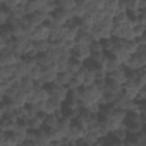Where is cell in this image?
<instances>
[{
	"instance_id": "6da1fadb",
	"label": "cell",
	"mask_w": 146,
	"mask_h": 146,
	"mask_svg": "<svg viewBox=\"0 0 146 146\" xmlns=\"http://www.w3.org/2000/svg\"><path fill=\"white\" fill-rule=\"evenodd\" d=\"M122 86H129V88H134V90L144 88L146 86V70L144 69L127 70V79Z\"/></svg>"
},
{
	"instance_id": "7a4b0ae2",
	"label": "cell",
	"mask_w": 146,
	"mask_h": 146,
	"mask_svg": "<svg viewBox=\"0 0 146 146\" xmlns=\"http://www.w3.org/2000/svg\"><path fill=\"white\" fill-rule=\"evenodd\" d=\"M124 129L129 134H136L139 131H144V117L132 113V112H127V117L124 120Z\"/></svg>"
},
{
	"instance_id": "3957f363",
	"label": "cell",
	"mask_w": 146,
	"mask_h": 146,
	"mask_svg": "<svg viewBox=\"0 0 146 146\" xmlns=\"http://www.w3.org/2000/svg\"><path fill=\"white\" fill-rule=\"evenodd\" d=\"M124 67L127 70H137V69H144L146 67V52H134L125 62Z\"/></svg>"
},
{
	"instance_id": "277c9868",
	"label": "cell",
	"mask_w": 146,
	"mask_h": 146,
	"mask_svg": "<svg viewBox=\"0 0 146 146\" xmlns=\"http://www.w3.org/2000/svg\"><path fill=\"white\" fill-rule=\"evenodd\" d=\"M48 93H50V98H53V100L64 103V102L67 100V96H69V88L52 83V84H48Z\"/></svg>"
},
{
	"instance_id": "5b68a950",
	"label": "cell",
	"mask_w": 146,
	"mask_h": 146,
	"mask_svg": "<svg viewBox=\"0 0 146 146\" xmlns=\"http://www.w3.org/2000/svg\"><path fill=\"white\" fill-rule=\"evenodd\" d=\"M62 107H64V103H60V102H57V100H53V98H48V100H45V102H40V108H41V112L43 113H57V115H62Z\"/></svg>"
},
{
	"instance_id": "8992f818",
	"label": "cell",
	"mask_w": 146,
	"mask_h": 146,
	"mask_svg": "<svg viewBox=\"0 0 146 146\" xmlns=\"http://www.w3.org/2000/svg\"><path fill=\"white\" fill-rule=\"evenodd\" d=\"M113 105H115L117 108H120V110H125V112H134V108H136L137 102H136V100H132V98H129V96H125L124 93H120V95H117V98H115Z\"/></svg>"
},
{
	"instance_id": "52a82bcc",
	"label": "cell",
	"mask_w": 146,
	"mask_h": 146,
	"mask_svg": "<svg viewBox=\"0 0 146 146\" xmlns=\"http://www.w3.org/2000/svg\"><path fill=\"white\" fill-rule=\"evenodd\" d=\"M86 132L93 134V136H95V137H98V139H105V137H107V134H108L107 127L102 124V120H100V119H96L95 122H91V124L86 127Z\"/></svg>"
},
{
	"instance_id": "ba28073f",
	"label": "cell",
	"mask_w": 146,
	"mask_h": 146,
	"mask_svg": "<svg viewBox=\"0 0 146 146\" xmlns=\"http://www.w3.org/2000/svg\"><path fill=\"white\" fill-rule=\"evenodd\" d=\"M58 74V70L55 69V65H46V67H41V76H40V83H43L45 86L52 84L55 81Z\"/></svg>"
},
{
	"instance_id": "9c48e42d",
	"label": "cell",
	"mask_w": 146,
	"mask_h": 146,
	"mask_svg": "<svg viewBox=\"0 0 146 146\" xmlns=\"http://www.w3.org/2000/svg\"><path fill=\"white\" fill-rule=\"evenodd\" d=\"M76 74L79 76V79H81L83 86H90V84H93V83H95V79H96L95 70H93V69H90V67H88V65H84V64H83V67L79 69V72H76Z\"/></svg>"
},
{
	"instance_id": "30bf717a",
	"label": "cell",
	"mask_w": 146,
	"mask_h": 146,
	"mask_svg": "<svg viewBox=\"0 0 146 146\" xmlns=\"http://www.w3.org/2000/svg\"><path fill=\"white\" fill-rule=\"evenodd\" d=\"M23 57L17 55L12 50H2L0 52V65H16Z\"/></svg>"
},
{
	"instance_id": "8fae6325",
	"label": "cell",
	"mask_w": 146,
	"mask_h": 146,
	"mask_svg": "<svg viewBox=\"0 0 146 146\" xmlns=\"http://www.w3.org/2000/svg\"><path fill=\"white\" fill-rule=\"evenodd\" d=\"M112 36L120 38V40H134V33L131 26H113L112 28Z\"/></svg>"
},
{
	"instance_id": "7c38bea8",
	"label": "cell",
	"mask_w": 146,
	"mask_h": 146,
	"mask_svg": "<svg viewBox=\"0 0 146 146\" xmlns=\"http://www.w3.org/2000/svg\"><path fill=\"white\" fill-rule=\"evenodd\" d=\"M107 79H108V81H115V83H119V84H124L125 79H127V69H125L124 65H120L119 69H115V70H112V72H107Z\"/></svg>"
},
{
	"instance_id": "4fadbf2b",
	"label": "cell",
	"mask_w": 146,
	"mask_h": 146,
	"mask_svg": "<svg viewBox=\"0 0 146 146\" xmlns=\"http://www.w3.org/2000/svg\"><path fill=\"white\" fill-rule=\"evenodd\" d=\"M124 144H127V146H144L146 144V132L139 131L136 134H127Z\"/></svg>"
},
{
	"instance_id": "5bb4252c",
	"label": "cell",
	"mask_w": 146,
	"mask_h": 146,
	"mask_svg": "<svg viewBox=\"0 0 146 146\" xmlns=\"http://www.w3.org/2000/svg\"><path fill=\"white\" fill-rule=\"evenodd\" d=\"M91 52H90V46H81V45H74V48L70 50V57H74L81 62H86L90 58Z\"/></svg>"
},
{
	"instance_id": "9a60e30c",
	"label": "cell",
	"mask_w": 146,
	"mask_h": 146,
	"mask_svg": "<svg viewBox=\"0 0 146 146\" xmlns=\"http://www.w3.org/2000/svg\"><path fill=\"white\" fill-rule=\"evenodd\" d=\"M50 17H52V19H55V21H57L58 24H62V26H64L65 23H69V21L72 19V16H70V12H67V11H64L62 7H57L55 11H52V12H50Z\"/></svg>"
},
{
	"instance_id": "2e32d148",
	"label": "cell",
	"mask_w": 146,
	"mask_h": 146,
	"mask_svg": "<svg viewBox=\"0 0 146 146\" xmlns=\"http://www.w3.org/2000/svg\"><path fill=\"white\" fill-rule=\"evenodd\" d=\"M48 36H50V31H48V28L45 24L35 26L33 31L29 33V40H33V41H36V40H48Z\"/></svg>"
},
{
	"instance_id": "e0dca14e",
	"label": "cell",
	"mask_w": 146,
	"mask_h": 146,
	"mask_svg": "<svg viewBox=\"0 0 146 146\" xmlns=\"http://www.w3.org/2000/svg\"><path fill=\"white\" fill-rule=\"evenodd\" d=\"M50 40H36V41H33V50L29 52V55L28 57H36L38 53H45L48 48H50Z\"/></svg>"
},
{
	"instance_id": "ac0fdd59",
	"label": "cell",
	"mask_w": 146,
	"mask_h": 146,
	"mask_svg": "<svg viewBox=\"0 0 146 146\" xmlns=\"http://www.w3.org/2000/svg\"><path fill=\"white\" fill-rule=\"evenodd\" d=\"M50 17V14L43 12V11H36V12H31L28 14V19L31 21L33 26H40V24H45V21Z\"/></svg>"
},
{
	"instance_id": "d6986e66",
	"label": "cell",
	"mask_w": 146,
	"mask_h": 146,
	"mask_svg": "<svg viewBox=\"0 0 146 146\" xmlns=\"http://www.w3.org/2000/svg\"><path fill=\"white\" fill-rule=\"evenodd\" d=\"M76 45H81V46H90L93 43V36L90 31H78L76 38H74Z\"/></svg>"
},
{
	"instance_id": "ffe728a7",
	"label": "cell",
	"mask_w": 146,
	"mask_h": 146,
	"mask_svg": "<svg viewBox=\"0 0 146 146\" xmlns=\"http://www.w3.org/2000/svg\"><path fill=\"white\" fill-rule=\"evenodd\" d=\"M17 84H19V88H21L24 93H29V91H33V90L36 88V81H33L29 76H24V78L17 79Z\"/></svg>"
},
{
	"instance_id": "44dd1931",
	"label": "cell",
	"mask_w": 146,
	"mask_h": 146,
	"mask_svg": "<svg viewBox=\"0 0 146 146\" xmlns=\"http://www.w3.org/2000/svg\"><path fill=\"white\" fill-rule=\"evenodd\" d=\"M45 0H28L26 2V12L31 14V12H36V11H43L45 9Z\"/></svg>"
},
{
	"instance_id": "7402d4cb",
	"label": "cell",
	"mask_w": 146,
	"mask_h": 146,
	"mask_svg": "<svg viewBox=\"0 0 146 146\" xmlns=\"http://www.w3.org/2000/svg\"><path fill=\"white\" fill-rule=\"evenodd\" d=\"M113 26H131L129 12H119L113 16Z\"/></svg>"
},
{
	"instance_id": "603a6c76",
	"label": "cell",
	"mask_w": 146,
	"mask_h": 146,
	"mask_svg": "<svg viewBox=\"0 0 146 146\" xmlns=\"http://www.w3.org/2000/svg\"><path fill=\"white\" fill-rule=\"evenodd\" d=\"M24 16H28L26 4H17L14 9H11V19H23Z\"/></svg>"
},
{
	"instance_id": "cb8c5ba5",
	"label": "cell",
	"mask_w": 146,
	"mask_h": 146,
	"mask_svg": "<svg viewBox=\"0 0 146 146\" xmlns=\"http://www.w3.org/2000/svg\"><path fill=\"white\" fill-rule=\"evenodd\" d=\"M83 64H84V62H81V60H78V58H74V57H70L69 62H67V70L72 72V74H76V72H79V69L83 67Z\"/></svg>"
},
{
	"instance_id": "d4e9b609",
	"label": "cell",
	"mask_w": 146,
	"mask_h": 146,
	"mask_svg": "<svg viewBox=\"0 0 146 146\" xmlns=\"http://www.w3.org/2000/svg\"><path fill=\"white\" fill-rule=\"evenodd\" d=\"M58 117L60 115H57V113H45V122H43V125L45 127H57V124H58Z\"/></svg>"
},
{
	"instance_id": "484cf974",
	"label": "cell",
	"mask_w": 146,
	"mask_h": 146,
	"mask_svg": "<svg viewBox=\"0 0 146 146\" xmlns=\"http://www.w3.org/2000/svg\"><path fill=\"white\" fill-rule=\"evenodd\" d=\"M102 141L103 139H98V137H95L93 134H90V132H86L83 137H81V141L79 143H83V144H88V146H91V144H102Z\"/></svg>"
},
{
	"instance_id": "4316f807",
	"label": "cell",
	"mask_w": 146,
	"mask_h": 146,
	"mask_svg": "<svg viewBox=\"0 0 146 146\" xmlns=\"http://www.w3.org/2000/svg\"><path fill=\"white\" fill-rule=\"evenodd\" d=\"M11 21V11L0 5V26H5Z\"/></svg>"
},
{
	"instance_id": "83f0119b",
	"label": "cell",
	"mask_w": 146,
	"mask_h": 146,
	"mask_svg": "<svg viewBox=\"0 0 146 146\" xmlns=\"http://www.w3.org/2000/svg\"><path fill=\"white\" fill-rule=\"evenodd\" d=\"M28 76L33 79V81H40V76H41V67L38 65V64H35L31 69H29V72H28Z\"/></svg>"
},
{
	"instance_id": "f1b7e54d",
	"label": "cell",
	"mask_w": 146,
	"mask_h": 146,
	"mask_svg": "<svg viewBox=\"0 0 146 146\" xmlns=\"http://www.w3.org/2000/svg\"><path fill=\"white\" fill-rule=\"evenodd\" d=\"M58 7H62L67 12H72V9L76 7V0H62V2H58Z\"/></svg>"
},
{
	"instance_id": "f546056e",
	"label": "cell",
	"mask_w": 146,
	"mask_h": 146,
	"mask_svg": "<svg viewBox=\"0 0 146 146\" xmlns=\"http://www.w3.org/2000/svg\"><path fill=\"white\" fill-rule=\"evenodd\" d=\"M107 90H110V91H113V93L120 95V93H122V84H119V83H115V81H108V79H107Z\"/></svg>"
},
{
	"instance_id": "4dcf8cb0",
	"label": "cell",
	"mask_w": 146,
	"mask_h": 146,
	"mask_svg": "<svg viewBox=\"0 0 146 146\" xmlns=\"http://www.w3.org/2000/svg\"><path fill=\"white\" fill-rule=\"evenodd\" d=\"M134 100H136V102H144V100H146V86L137 90V93H136V98H134Z\"/></svg>"
},
{
	"instance_id": "1f68e13d",
	"label": "cell",
	"mask_w": 146,
	"mask_h": 146,
	"mask_svg": "<svg viewBox=\"0 0 146 146\" xmlns=\"http://www.w3.org/2000/svg\"><path fill=\"white\" fill-rule=\"evenodd\" d=\"M134 41H136L137 45H146V36H144V35H141V36H136V38H134Z\"/></svg>"
},
{
	"instance_id": "d6a6232c",
	"label": "cell",
	"mask_w": 146,
	"mask_h": 146,
	"mask_svg": "<svg viewBox=\"0 0 146 146\" xmlns=\"http://www.w3.org/2000/svg\"><path fill=\"white\" fill-rule=\"evenodd\" d=\"M5 46H7V41H5L2 36H0V52H2V50H5Z\"/></svg>"
},
{
	"instance_id": "836d02e7",
	"label": "cell",
	"mask_w": 146,
	"mask_h": 146,
	"mask_svg": "<svg viewBox=\"0 0 146 146\" xmlns=\"http://www.w3.org/2000/svg\"><path fill=\"white\" fill-rule=\"evenodd\" d=\"M0 144H5V132L0 131Z\"/></svg>"
},
{
	"instance_id": "e575fe53",
	"label": "cell",
	"mask_w": 146,
	"mask_h": 146,
	"mask_svg": "<svg viewBox=\"0 0 146 146\" xmlns=\"http://www.w3.org/2000/svg\"><path fill=\"white\" fill-rule=\"evenodd\" d=\"M88 2H91V0H76V4H78V5H86Z\"/></svg>"
},
{
	"instance_id": "d590c367",
	"label": "cell",
	"mask_w": 146,
	"mask_h": 146,
	"mask_svg": "<svg viewBox=\"0 0 146 146\" xmlns=\"http://www.w3.org/2000/svg\"><path fill=\"white\" fill-rule=\"evenodd\" d=\"M96 2H98V4H102V5H103V4H105V2H107V0H96Z\"/></svg>"
},
{
	"instance_id": "8d00e7d4",
	"label": "cell",
	"mask_w": 146,
	"mask_h": 146,
	"mask_svg": "<svg viewBox=\"0 0 146 146\" xmlns=\"http://www.w3.org/2000/svg\"><path fill=\"white\" fill-rule=\"evenodd\" d=\"M55 2H57V4H58V2H62V0H55Z\"/></svg>"
}]
</instances>
